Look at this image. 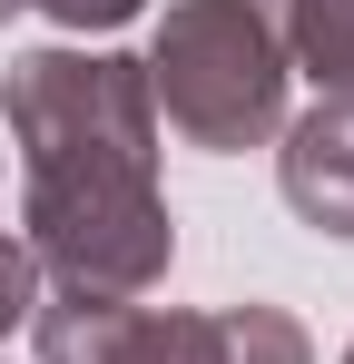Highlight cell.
<instances>
[{
	"instance_id": "obj_9",
	"label": "cell",
	"mask_w": 354,
	"mask_h": 364,
	"mask_svg": "<svg viewBox=\"0 0 354 364\" xmlns=\"http://www.w3.org/2000/svg\"><path fill=\"white\" fill-rule=\"evenodd\" d=\"M30 10H50L59 30H118V20H138L148 0H30Z\"/></svg>"
},
{
	"instance_id": "obj_7",
	"label": "cell",
	"mask_w": 354,
	"mask_h": 364,
	"mask_svg": "<svg viewBox=\"0 0 354 364\" xmlns=\"http://www.w3.org/2000/svg\"><path fill=\"white\" fill-rule=\"evenodd\" d=\"M197 364H315V345H305V325L286 305H217Z\"/></svg>"
},
{
	"instance_id": "obj_1",
	"label": "cell",
	"mask_w": 354,
	"mask_h": 364,
	"mask_svg": "<svg viewBox=\"0 0 354 364\" xmlns=\"http://www.w3.org/2000/svg\"><path fill=\"white\" fill-rule=\"evenodd\" d=\"M148 99L187 148H266L286 128V89L295 69L266 30L256 0H168L158 50H148Z\"/></svg>"
},
{
	"instance_id": "obj_10",
	"label": "cell",
	"mask_w": 354,
	"mask_h": 364,
	"mask_svg": "<svg viewBox=\"0 0 354 364\" xmlns=\"http://www.w3.org/2000/svg\"><path fill=\"white\" fill-rule=\"evenodd\" d=\"M10 10H20V0H0V20H10Z\"/></svg>"
},
{
	"instance_id": "obj_2",
	"label": "cell",
	"mask_w": 354,
	"mask_h": 364,
	"mask_svg": "<svg viewBox=\"0 0 354 364\" xmlns=\"http://www.w3.org/2000/svg\"><path fill=\"white\" fill-rule=\"evenodd\" d=\"M0 119L30 178L50 168H148L158 178V99L118 50H20L0 79Z\"/></svg>"
},
{
	"instance_id": "obj_8",
	"label": "cell",
	"mask_w": 354,
	"mask_h": 364,
	"mask_svg": "<svg viewBox=\"0 0 354 364\" xmlns=\"http://www.w3.org/2000/svg\"><path fill=\"white\" fill-rule=\"evenodd\" d=\"M30 315H40V266H30V246L0 227V335L30 325Z\"/></svg>"
},
{
	"instance_id": "obj_5",
	"label": "cell",
	"mask_w": 354,
	"mask_h": 364,
	"mask_svg": "<svg viewBox=\"0 0 354 364\" xmlns=\"http://www.w3.org/2000/svg\"><path fill=\"white\" fill-rule=\"evenodd\" d=\"M276 187L286 207L315 227V237H345L354 246V99H315L305 119L276 128Z\"/></svg>"
},
{
	"instance_id": "obj_3",
	"label": "cell",
	"mask_w": 354,
	"mask_h": 364,
	"mask_svg": "<svg viewBox=\"0 0 354 364\" xmlns=\"http://www.w3.org/2000/svg\"><path fill=\"white\" fill-rule=\"evenodd\" d=\"M20 246L59 276V296H148L177 256V227L148 168H50L20 197Z\"/></svg>"
},
{
	"instance_id": "obj_4",
	"label": "cell",
	"mask_w": 354,
	"mask_h": 364,
	"mask_svg": "<svg viewBox=\"0 0 354 364\" xmlns=\"http://www.w3.org/2000/svg\"><path fill=\"white\" fill-rule=\"evenodd\" d=\"M40 364H197L207 355V315L138 296H50L30 315Z\"/></svg>"
},
{
	"instance_id": "obj_11",
	"label": "cell",
	"mask_w": 354,
	"mask_h": 364,
	"mask_svg": "<svg viewBox=\"0 0 354 364\" xmlns=\"http://www.w3.org/2000/svg\"><path fill=\"white\" fill-rule=\"evenodd\" d=\"M345 364H354V345H345Z\"/></svg>"
},
{
	"instance_id": "obj_6",
	"label": "cell",
	"mask_w": 354,
	"mask_h": 364,
	"mask_svg": "<svg viewBox=\"0 0 354 364\" xmlns=\"http://www.w3.org/2000/svg\"><path fill=\"white\" fill-rule=\"evenodd\" d=\"M286 69H305L325 99H354V0H256Z\"/></svg>"
}]
</instances>
